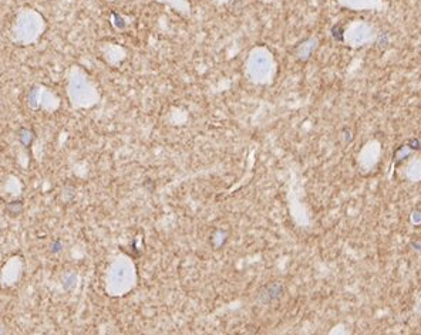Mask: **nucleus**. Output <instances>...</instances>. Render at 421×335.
<instances>
[{
	"mask_svg": "<svg viewBox=\"0 0 421 335\" xmlns=\"http://www.w3.org/2000/svg\"><path fill=\"white\" fill-rule=\"evenodd\" d=\"M112 16H114V18L117 19V22H115V25H117V27H121V29H122V27L125 26V23L122 22V19H121L120 16L117 15V13H112Z\"/></svg>",
	"mask_w": 421,
	"mask_h": 335,
	"instance_id": "39448f33",
	"label": "nucleus"
},
{
	"mask_svg": "<svg viewBox=\"0 0 421 335\" xmlns=\"http://www.w3.org/2000/svg\"><path fill=\"white\" fill-rule=\"evenodd\" d=\"M32 139H33V132H32V131H29V129L26 128L20 129V141H22L25 145L30 146Z\"/></svg>",
	"mask_w": 421,
	"mask_h": 335,
	"instance_id": "7ed1b4c3",
	"label": "nucleus"
},
{
	"mask_svg": "<svg viewBox=\"0 0 421 335\" xmlns=\"http://www.w3.org/2000/svg\"><path fill=\"white\" fill-rule=\"evenodd\" d=\"M61 249H63V244H61L60 240L53 241V243H52V251H53V253H59V251H61Z\"/></svg>",
	"mask_w": 421,
	"mask_h": 335,
	"instance_id": "20e7f679",
	"label": "nucleus"
},
{
	"mask_svg": "<svg viewBox=\"0 0 421 335\" xmlns=\"http://www.w3.org/2000/svg\"><path fill=\"white\" fill-rule=\"evenodd\" d=\"M285 288L282 283L279 281H272V283L265 284L263 287H260L258 291V300L262 304H272L275 301L280 300L284 295Z\"/></svg>",
	"mask_w": 421,
	"mask_h": 335,
	"instance_id": "f257e3e1",
	"label": "nucleus"
},
{
	"mask_svg": "<svg viewBox=\"0 0 421 335\" xmlns=\"http://www.w3.org/2000/svg\"><path fill=\"white\" fill-rule=\"evenodd\" d=\"M23 210H25V202L23 200H13L5 206V213L8 216H12V217L20 216L23 213Z\"/></svg>",
	"mask_w": 421,
	"mask_h": 335,
	"instance_id": "f03ea898",
	"label": "nucleus"
}]
</instances>
